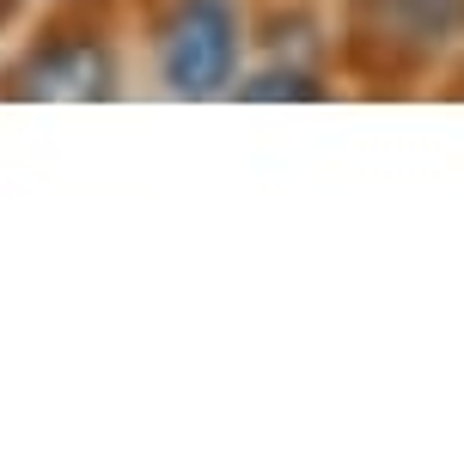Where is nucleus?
Masks as SVG:
<instances>
[{"instance_id": "1", "label": "nucleus", "mask_w": 464, "mask_h": 464, "mask_svg": "<svg viewBox=\"0 0 464 464\" xmlns=\"http://www.w3.org/2000/svg\"><path fill=\"white\" fill-rule=\"evenodd\" d=\"M232 49H238V24H232L227 0H184L178 19L165 24V80L184 98H208L232 80Z\"/></svg>"}, {"instance_id": "2", "label": "nucleus", "mask_w": 464, "mask_h": 464, "mask_svg": "<svg viewBox=\"0 0 464 464\" xmlns=\"http://www.w3.org/2000/svg\"><path fill=\"white\" fill-rule=\"evenodd\" d=\"M24 98H104L111 92V62L92 37H73V44H49L31 55V68L19 73Z\"/></svg>"}, {"instance_id": "3", "label": "nucleus", "mask_w": 464, "mask_h": 464, "mask_svg": "<svg viewBox=\"0 0 464 464\" xmlns=\"http://www.w3.org/2000/svg\"><path fill=\"white\" fill-rule=\"evenodd\" d=\"M245 98H318V86L305 73H269V80L245 86Z\"/></svg>"}]
</instances>
